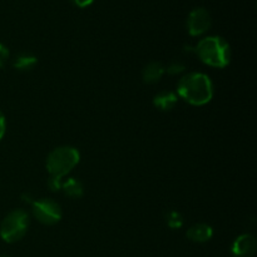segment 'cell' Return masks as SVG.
I'll list each match as a JSON object with an SVG mask.
<instances>
[{"mask_svg":"<svg viewBox=\"0 0 257 257\" xmlns=\"http://www.w3.org/2000/svg\"><path fill=\"white\" fill-rule=\"evenodd\" d=\"M183 70H185V65H183L182 63H180V62L172 63V64H171L170 67L167 68V72L170 73V74H172V75L180 74V73H182Z\"/></svg>","mask_w":257,"mask_h":257,"instance_id":"5bb4252c","label":"cell"},{"mask_svg":"<svg viewBox=\"0 0 257 257\" xmlns=\"http://www.w3.org/2000/svg\"><path fill=\"white\" fill-rule=\"evenodd\" d=\"M5 132H7V119H5L4 113L0 110V141L4 137Z\"/></svg>","mask_w":257,"mask_h":257,"instance_id":"2e32d148","label":"cell"},{"mask_svg":"<svg viewBox=\"0 0 257 257\" xmlns=\"http://www.w3.org/2000/svg\"><path fill=\"white\" fill-rule=\"evenodd\" d=\"M256 238L250 233H243L233 241L231 252L233 257H252L256 252Z\"/></svg>","mask_w":257,"mask_h":257,"instance_id":"52a82bcc","label":"cell"},{"mask_svg":"<svg viewBox=\"0 0 257 257\" xmlns=\"http://www.w3.org/2000/svg\"><path fill=\"white\" fill-rule=\"evenodd\" d=\"M28 227L29 215L24 210H13L2 221L0 237L8 243H15L27 235Z\"/></svg>","mask_w":257,"mask_h":257,"instance_id":"277c9868","label":"cell"},{"mask_svg":"<svg viewBox=\"0 0 257 257\" xmlns=\"http://www.w3.org/2000/svg\"><path fill=\"white\" fill-rule=\"evenodd\" d=\"M186 236L192 242L205 243L212 238L213 230L207 223H197V225H193L188 228Z\"/></svg>","mask_w":257,"mask_h":257,"instance_id":"ba28073f","label":"cell"},{"mask_svg":"<svg viewBox=\"0 0 257 257\" xmlns=\"http://www.w3.org/2000/svg\"><path fill=\"white\" fill-rule=\"evenodd\" d=\"M32 208L33 216L43 225L52 226L62 220V207L52 198H40L33 201Z\"/></svg>","mask_w":257,"mask_h":257,"instance_id":"5b68a950","label":"cell"},{"mask_svg":"<svg viewBox=\"0 0 257 257\" xmlns=\"http://www.w3.org/2000/svg\"><path fill=\"white\" fill-rule=\"evenodd\" d=\"M62 190L64 191L65 196L70 198H80L84 192V188L80 181L75 180V178H67L65 181H63L62 183Z\"/></svg>","mask_w":257,"mask_h":257,"instance_id":"8fae6325","label":"cell"},{"mask_svg":"<svg viewBox=\"0 0 257 257\" xmlns=\"http://www.w3.org/2000/svg\"><path fill=\"white\" fill-rule=\"evenodd\" d=\"M80 153L72 146L54 148L47 157V170L52 177L64 178L79 163Z\"/></svg>","mask_w":257,"mask_h":257,"instance_id":"3957f363","label":"cell"},{"mask_svg":"<svg viewBox=\"0 0 257 257\" xmlns=\"http://www.w3.org/2000/svg\"><path fill=\"white\" fill-rule=\"evenodd\" d=\"M153 104L160 110H171L177 104V95L173 92H161L155 95Z\"/></svg>","mask_w":257,"mask_h":257,"instance_id":"30bf717a","label":"cell"},{"mask_svg":"<svg viewBox=\"0 0 257 257\" xmlns=\"http://www.w3.org/2000/svg\"><path fill=\"white\" fill-rule=\"evenodd\" d=\"M72 2L74 3V4L77 5V7L85 8V7H88V5L92 4V3L94 2V0H72Z\"/></svg>","mask_w":257,"mask_h":257,"instance_id":"e0dca14e","label":"cell"},{"mask_svg":"<svg viewBox=\"0 0 257 257\" xmlns=\"http://www.w3.org/2000/svg\"><path fill=\"white\" fill-rule=\"evenodd\" d=\"M211 15L205 8H196L190 13L187 18V29L192 37L203 34L211 27Z\"/></svg>","mask_w":257,"mask_h":257,"instance_id":"8992f818","label":"cell"},{"mask_svg":"<svg viewBox=\"0 0 257 257\" xmlns=\"http://www.w3.org/2000/svg\"><path fill=\"white\" fill-rule=\"evenodd\" d=\"M177 93L183 100L192 105H205L212 99L213 84L207 74L203 73H187L177 84Z\"/></svg>","mask_w":257,"mask_h":257,"instance_id":"6da1fadb","label":"cell"},{"mask_svg":"<svg viewBox=\"0 0 257 257\" xmlns=\"http://www.w3.org/2000/svg\"><path fill=\"white\" fill-rule=\"evenodd\" d=\"M37 57L30 53H19L13 60V67L18 70H30L37 64Z\"/></svg>","mask_w":257,"mask_h":257,"instance_id":"7c38bea8","label":"cell"},{"mask_svg":"<svg viewBox=\"0 0 257 257\" xmlns=\"http://www.w3.org/2000/svg\"><path fill=\"white\" fill-rule=\"evenodd\" d=\"M195 53L205 64L213 68H225L230 64V44L221 37H206L195 47Z\"/></svg>","mask_w":257,"mask_h":257,"instance_id":"7a4b0ae2","label":"cell"},{"mask_svg":"<svg viewBox=\"0 0 257 257\" xmlns=\"http://www.w3.org/2000/svg\"><path fill=\"white\" fill-rule=\"evenodd\" d=\"M165 67L158 62H151L143 68L142 78L148 84H155L165 74Z\"/></svg>","mask_w":257,"mask_h":257,"instance_id":"9c48e42d","label":"cell"},{"mask_svg":"<svg viewBox=\"0 0 257 257\" xmlns=\"http://www.w3.org/2000/svg\"><path fill=\"white\" fill-rule=\"evenodd\" d=\"M8 58H9V49H8L3 43H0V69L4 67Z\"/></svg>","mask_w":257,"mask_h":257,"instance_id":"9a60e30c","label":"cell"},{"mask_svg":"<svg viewBox=\"0 0 257 257\" xmlns=\"http://www.w3.org/2000/svg\"><path fill=\"white\" fill-rule=\"evenodd\" d=\"M0 257H10V256H7V255H0Z\"/></svg>","mask_w":257,"mask_h":257,"instance_id":"ac0fdd59","label":"cell"},{"mask_svg":"<svg viewBox=\"0 0 257 257\" xmlns=\"http://www.w3.org/2000/svg\"><path fill=\"white\" fill-rule=\"evenodd\" d=\"M166 222H167V226L172 230H177V228H181L183 225V218L181 216L180 212L177 211H170V212L166 215Z\"/></svg>","mask_w":257,"mask_h":257,"instance_id":"4fadbf2b","label":"cell"}]
</instances>
